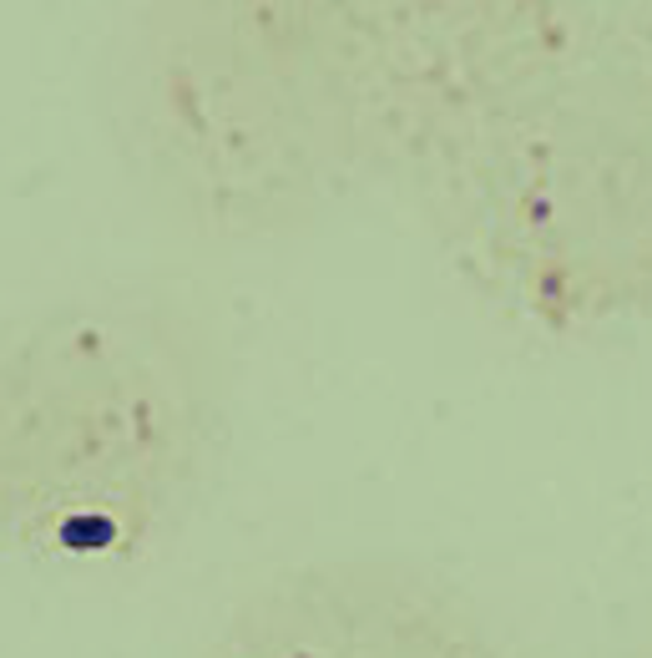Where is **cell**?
Instances as JSON below:
<instances>
[{
  "mask_svg": "<svg viewBox=\"0 0 652 658\" xmlns=\"http://www.w3.org/2000/svg\"><path fill=\"white\" fill-rule=\"evenodd\" d=\"M153 406L112 324L66 320L0 370V547L82 567L143 532Z\"/></svg>",
  "mask_w": 652,
  "mask_h": 658,
  "instance_id": "cell-1",
  "label": "cell"
}]
</instances>
